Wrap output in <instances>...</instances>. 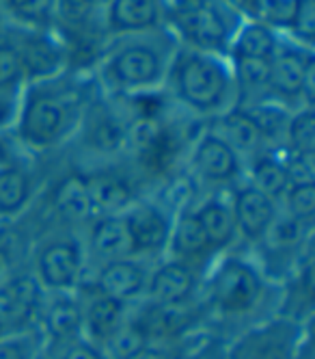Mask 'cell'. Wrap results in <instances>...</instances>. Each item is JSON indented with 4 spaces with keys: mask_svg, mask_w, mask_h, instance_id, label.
<instances>
[{
    "mask_svg": "<svg viewBox=\"0 0 315 359\" xmlns=\"http://www.w3.org/2000/svg\"><path fill=\"white\" fill-rule=\"evenodd\" d=\"M151 264L153 262L141 258H121V260L104 262L89 269V275L83 286L99 294L113 297L121 303L132 305L145 299Z\"/></svg>",
    "mask_w": 315,
    "mask_h": 359,
    "instance_id": "16",
    "label": "cell"
},
{
    "mask_svg": "<svg viewBox=\"0 0 315 359\" xmlns=\"http://www.w3.org/2000/svg\"><path fill=\"white\" fill-rule=\"evenodd\" d=\"M203 273L175 258L155 260L149 269L145 303L155 307H183L192 305L199 297Z\"/></svg>",
    "mask_w": 315,
    "mask_h": 359,
    "instance_id": "14",
    "label": "cell"
},
{
    "mask_svg": "<svg viewBox=\"0 0 315 359\" xmlns=\"http://www.w3.org/2000/svg\"><path fill=\"white\" fill-rule=\"evenodd\" d=\"M186 169L205 193H229L244 180V158L209 123H203L186 149Z\"/></svg>",
    "mask_w": 315,
    "mask_h": 359,
    "instance_id": "7",
    "label": "cell"
},
{
    "mask_svg": "<svg viewBox=\"0 0 315 359\" xmlns=\"http://www.w3.org/2000/svg\"><path fill=\"white\" fill-rule=\"evenodd\" d=\"M43 353L59 355L65 346L83 338V307L78 292H46L37 327Z\"/></svg>",
    "mask_w": 315,
    "mask_h": 359,
    "instance_id": "13",
    "label": "cell"
},
{
    "mask_svg": "<svg viewBox=\"0 0 315 359\" xmlns=\"http://www.w3.org/2000/svg\"><path fill=\"white\" fill-rule=\"evenodd\" d=\"M52 212H55V219L61 221L63 229H74V232H83L95 217L91 193L83 171L71 173L59 182V187L55 189V197H52Z\"/></svg>",
    "mask_w": 315,
    "mask_h": 359,
    "instance_id": "24",
    "label": "cell"
},
{
    "mask_svg": "<svg viewBox=\"0 0 315 359\" xmlns=\"http://www.w3.org/2000/svg\"><path fill=\"white\" fill-rule=\"evenodd\" d=\"M309 323L283 314L261 318L227 342V359H296Z\"/></svg>",
    "mask_w": 315,
    "mask_h": 359,
    "instance_id": "8",
    "label": "cell"
},
{
    "mask_svg": "<svg viewBox=\"0 0 315 359\" xmlns=\"http://www.w3.org/2000/svg\"><path fill=\"white\" fill-rule=\"evenodd\" d=\"M298 7L300 0H259L251 18L268 24V27H272L281 35H285L292 27Z\"/></svg>",
    "mask_w": 315,
    "mask_h": 359,
    "instance_id": "33",
    "label": "cell"
},
{
    "mask_svg": "<svg viewBox=\"0 0 315 359\" xmlns=\"http://www.w3.org/2000/svg\"><path fill=\"white\" fill-rule=\"evenodd\" d=\"M83 171L97 215H123L145 193L139 189V175L123 161L102 163Z\"/></svg>",
    "mask_w": 315,
    "mask_h": 359,
    "instance_id": "11",
    "label": "cell"
},
{
    "mask_svg": "<svg viewBox=\"0 0 315 359\" xmlns=\"http://www.w3.org/2000/svg\"><path fill=\"white\" fill-rule=\"evenodd\" d=\"M18 255L11 238L0 236V288H3L7 281L18 273Z\"/></svg>",
    "mask_w": 315,
    "mask_h": 359,
    "instance_id": "42",
    "label": "cell"
},
{
    "mask_svg": "<svg viewBox=\"0 0 315 359\" xmlns=\"http://www.w3.org/2000/svg\"><path fill=\"white\" fill-rule=\"evenodd\" d=\"M169 0H113L104 15L108 39L167 31Z\"/></svg>",
    "mask_w": 315,
    "mask_h": 359,
    "instance_id": "17",
    "label": "cell"
},
{
    "mask_svg": "<svg viewBox=\"0 0 315 359\" xmlns=\"http://www.w3.org/2000/svg\"><path fill=\"white\" fill-rule=\"evenodd\" d=\"M99 95L91 72L67 69L55 79L24 85L11 130L13 143L29 158L69 147L89 104Z\"/></svg>",
    "mask_w": 315,
    "mask_h": 359,
    "instance_id": "1",
    "label": "cell"
},
{
    "mask_svg": "<svg viewBox=\"0 0 315 359\" xmlns=\"http://www.w3.org/2000/svg\"><path fill=\"white\" fill-rule=\"evenodd\" d=\"M43 344L37 331H18L0 340V359H39Z\"/></svg>",
    "mask_w": 315,
    "mask_h": 359,
    "instance_id": "35",
    "label": "cell"
},
{
    "mask_svg": "<svg viewBox=\"0 0 315 359\" xmlns=\"http://www.w3.org/2000/svg\"><path fill=\"white\" fill-rule=\"evenodd\" d=\"M183 342H149L134 359H183Z\"/></svg>",
    "mask_w": 315,
    "mask_h": 359,
    "instance_id": "40",
    "label": "cell"
},
{
    "mask_svg": "<svg viewBox=\"0 0 315 359\" xmlns=\"http://www.w3.org/2000/svg\"><path fill=\"white\" fill-rule=\"evenodd\" d=\"M39 189L29 156H18L0 167V221H15L29 212L37 201Z\"/></svg>",
    "mask_w": 315,
    "mask_h": 359,
    "instance_id": "22",
    "label": "cell"
},
{
    "mask_svg": "<svg viewBox=\"0 0 315 359\" xmlns=\"http://www.w3.org/2000/svg\"><path fill=\"white\" fill-rule=\"evenodd\" d=\"M281 212L304 225H313L315 219V184H294L285 191L279 201Z\"/></svg>",
    "mask_w": 315,
    "mask_h": 359,
    "instance_id": "32",
    "label": "cell"
},
{
    "mask_svg": "<svg viewBox=\"0 0 315 359\" xmlns=\"http://www.w3.org/2000/svg\"><path fill=\"white\" fill-rule=\"evenodd\" d=\"M229 201L235 232H238V245L259 247L281 212L279 201L248 184L246 180L229 191Z\"/></svg>",
    "mask_w": 315,
    "mask_h": 359,
    "instance_id": "15",
    "label": "cell"
},
{
    "mask_svg": "<svg viewBox=\"0 0 315 359\" xmlns=\"http://www.w3.org/2000/svg\"><path fill=\"white\" fill-rule=\"evenodd\" d=\"M11 33H13V27L9 24V20L3 15V11H0V43H3Z\"/></svg>",
    "mask_w": 315,
    "mask_h": 359,
    "instance_id": "45",
    "label": "cell"
},
{
    "mask_svg": "<svg viewBox=\"0 0 315 359\" xmlns=\"http://www.w3.org/2000/svg\"><path fill=\"white\" fill-rule=\"evenodd\" d=\"M240 109L248 115V119L257 128L259 137L264 139V143L268 147L283 145L285 126H287V119H290L292 109L279 104V102H274L270 97L248 102V104H240Z\"/></svg>",
    "mask_w": 315,
    "mask_h": 359,
    "instance_id": "29",
    "label": "cell"
},
{
    "mask_svg": "<svg viewBox=\"0 0 315 359\" xmlns=\"http://www.w3.org/2000/svg\"><path fill=\"white\" fill-rule=\"evenodd\" d=\"M244 180L268 197L281 201L290 189V180L285 173L281 147H264L244 163Z\"/></svg>",
    "mask_w": 315,
    "mask_h": 359,
    "instance_id": "26",
    "label": "cell"
},
{
    "mask_svg": "<svg viewBox=\"0 0 315 359\" xmlns=\"http://www.w3.org/2000/svg\"><path fill=\"white\" fill-rule=\"evenodd\" d=\"M313 35H315V0H300V7L296 11L292 27L283 37L302 48L313 50Z\"/></svg>",
    "mask_w": 315,
    "mask_h": 359,
    "instance_id": "36",
    "label": "cell"
},
{
    "mask_svg": "<svg viewBox=\"0 0 315 359\" xmlns=\"http://www.w3.org/2000/svg\"><path fill=\"white\" fill-rule=\"evenodd\" d=\"M167 255L199 269L201 273H205V269L218 258V253L214 251L212 243H209L205 229L201 227L197 215L192 212L190 201L181 203L175 210Z\"/></svg>",
    "mask_w": 315,
    "mask_h": 359,
    "instance_id": "19",
    "label": "cell"
},
{
    "mask_svg": "<svg viewBox=\"0 0 315 359\" xmlns=\"http://www.w3.org/2000/svg\"><path fill=\"white\" fill-rule=\"evenodd\" d=\"M177 41L169 31L108 39L91 65L99 93L132 100L162 93Z\"/></svg>",
    "mask_w": 315,
    "mask_h": 359,
    "instance_id": "2",
    "label": "cell"
},
{
    "mask_svg": "<svg viewBox=\"0 0 315 359\" xmlns=\"http://www.w3.org/2000/svg\"><path fill=\"white\" fill-rule=\"evenodd\" d=\"M18 156H26V154L20 151V147L13 143L11 135H0V167L15 161Z\"/></svg>",
    "mask_w": 315,
    "mask_h": 359,
    "instance_id": "43",
    "label": "cell"
},
{
    "mask_svg": "<svg viewBox=\"0 0 315 359\" xmlns=\"http://www.w3.org/2000/svg\"><path fill=\"white\" fill-rule=\"evenodd\" d=\"M13 41L20 55L26 85L55 79V76L71 69L69 48L57 29L52 31L13 29Z\"/></svg>",
    "mask_w": 315,
    "mask_h": 359,
    "instance_id": "12",
    "label": "cell"
},
{
    "mask_svg": "<svg viewBox=\"0 0 315 359\" xmlns=\"http://www.w3.org/2000/svg\"><path fill=\"white\" fill-rule=\"evenodd\" d=\"M52 357H55V355H52ZM57 359H108V357L104 355L102 346L85 340V338H80V340L71 342L69 346H65L57 355Z\"/></svg>",
    "mask_w": 315,
    "mask_h": 359,
    "instance_id": "41",
    "label": "cell"
},
{
    "mask_svg": "<svg viewBox=\"0 0 315 359\" xmlns=\"http://www.w3.org/2000/svg\"><path fill=\"white\" fill-rule=\"evenodd\" d=\"M22 91H0V135H11Z\"/></svg>",
    "mask_w": 315,
    "mask_h": 359,
    "instance_id": "39",
    "label": "cell"
},
{
    "mask_svg": "<svg viewBox=\"0 0 315 359\" xmlns=\"http://www.w3.org/2000/svg\"><path fill=\"white\" fill-rule=\"evenodd\" d=\"M229 3L238 9L244 18H251L253 13H255V7H257V3L259 0H229Z\"/></svg>",
    "mask_w": 315,
    "mask_h": 359,
    "instance_id": "44",
    "label": "cell"
},
{
    "mask_svg": "<svg viewBox=\"0 0 315 359\" xmlns=\"http://www.w3.org/2000/svg\"><path fill=\"white\" fill-rule=\"evenodd\" d=\"M183 359H227V340L223 338H199L183 353Z\"/></svg>",
    "mask_w": 315,
    "mask_h": 359,
    "instance_id": "38",
    "label": "cell"
},
{
    "mask_svg": "<svg viewBox=\"0 0 315 359\" xmlns=\"http://www.w3.org/2000/svg\"><path fill=\"white\" fill-rule=\"evenodd\" d=\"M162 95L181 115L209 123L238 107V85L229 57L177 46Z\"/></svg>",
    "mask_w": 315,
    "mask_h": 359,
    "instance_id": "3",
    "label": "cell"
},
{
    "mask_svg": "<svg viewBox=\"0 0 315 359\" xmlns=\"http://www.w3.org/2000/svg\"><path fill=\"white\" fill-rule=\"evenodd\" d=\"M315 91V50L302 48L283 37L270 61L268 97L287 109L313 107Z\"/></svg>",
    "mask_w": 315,
    "mask_h": 359,
    "instance_id": "9",
    "label": "cell"
},
{
    "mask_svg": "<svg viewBox=\"0 0 315 359\" xmlns=\"http://www.w3.org/2000/svg\"><path fill=\"white\" fill-rule=\"evenodd\" d=\"M270 279L248 255L227 251L209 264L201 277L203 307L220 320H244L257 314L268 297Z\"/></svg>",
    "mask_w": 315,
    "mask_h": 359,
    "instance_id": "4",
    "label": "cell"
},
{
    "mask_svg": "<svg viewBox=\"0 0 315 359\" xmlns=\"http://www.w3.org/2000/svg\"><path fill=\"white\" fill-rule=\"evenodd\" d=\"M39 359H57V357H52V355H46V353H41V357Z\"/></svg>",
    "mask_w": 315,
    "mask_h": 359,
    "instance_id": "47",
    "label": "cell"
},
{
    "mask_svg": "<svg viewBox=\"0 0 315 359\" xmlns=\"http://www.w3.org/2000/svg\"><path fill=\"white\" fill-rule=\"evenodd\" d=\"M89 269L121 260V258H136L132 251V241L127 234V225L123 215H97L89 221V225L80 232Z\"/></svg>",
    "mask_w": 315,
    "mask_h": 359,
    "instance_id": "20",
    "label": "cell"
},
{
    "mask_svg": "<svg viewBox=\"0 0 315 359\" xmlns=\"http://www.w3.org/2000/svg\"><path fill=\"white\" fill-rule=\"evenodd\" d=\"M209 126H212L214 130H218L233 145V149L244 158V163H246V158H251L253 154H257L259 149L268 147L264 143V139L259 137L257 128L253 126L248 115L240 107H235V109L227 111L225 115H220L218 119L209 121Z\"/></svg>",
    "mask_w": 315,
    "mask_h": 359,
    "instance_id": "28",
    "label": "cell"
},
{
    "mask_svg": "<svg viewBox=\"0 0 315 359\" xmlns=\"http://www.w3.org/2000/svg\"><path fill=\"white\" fill-rule=\"evenodd\" d=\"M242 22L229 0H169L167 31L181 48L227 57Z\"/></svg>",
    "mask_w": 315,
    "mask_h": 359,
    "instance_id": "5",
    "label": "cell"
},
{
    "mask_svg": "<svg viewBox=\"0 0 315 359\" xmlns=\"http://www.w3.org/2000/svg\"><path fill=\"white\" fill-rule=\"evenodd\" d=\"M283 154V165L290 187L294 184H315V154L307 151H287L281 149Z\"/></svg>",
    "mask_w": 315,
    "mask_h": 359,
    "instance_id": "37",
    "label": "cell"
},
{
    "mask_svg": "<svg viewBox=\"0 0 315 359\" xmlns=\"http://www.w3.org/2000/svg\"><path fill=\"white\" fill-rule=\"evenodd\" d=\"M33 277L43 292H78L89 275V260L80 232H59L37 241L31 253Z\"/></svg>",
    "mask_w": 315,
    "mask_h": 359,
    "instance_id": "6",
    "label": "cell"
},
{
    "mask_svg": "<svg viewBox=\"0 0 315 359\" xmlns=\"http://www.w3.org/2000/svg\"><path fill=\"white\" fill-rule=\"evenodd\" d=\"M9 333H13V331L9 329V325L5 323V318L0 316V340H3L5 336H9Z\"/></svg>",
    "mask_w": 315,
    "mask_h": 359,
    "instance_id": "46",
    "label": "cell"
},
{
    "mask_svg": "<svg viewBox=\"0 0 315 359\" xmlns=\"http://www.w3.org/2000/svg\"><path fill=\"white\" fill-rule=\"evenodd\" d=\"M149 344V338L134 314H130L125 325L115 333V336L102 344V351L108 359H134L145 346Z\"/></svg>",
    "mask_w": 315,
    "mask_h": 359,
    "instance_id": "31",
    "label": "cell"
},
{
    "mask_svg": "<svg viewBox=\"0 0 315 359\" xmlns=\"http://www.w3.org/2000/svg\"><path fill=\"white\" fill-rule=\"evenodd\" d=\"M43 288L31 271H18L0 288V316L5 318L13 333L35 331L39 310L43 303Z\"/></svg>",
    "mask_w": 315,
    "mask_h": 359,
    "instance_id": "18",
    "label": "cell"
},
{
    "mask_svg": "<svg viewBox=\"0 0 315 359\" xmlns=\"http://www.w3.org/2000/svg\"><path fill=\"white\" fill-rule=\"evenodd\" d=\"M26 85L13 33L0 43V91H22Z\"/></svg>",
    "mask_w": 315,
    "mask_h": 359,
    "instance_id": "34",
    "label": "cell"
},
{
    "mask_svg": "<svg viewBox=\"0 0 315 359\" xmlns=\"http://www.w3.org/2000/svg\"><path fill=\"white\" fill-rule=\"evenodd\" d=\"M78 297L83 307V338L97 346L108 342L132 314L127 303L99 294L87 286L78 288Z\"/></svg>",
    "mask_w": 315,
    "mask_h": 359,
    "instance_id": "21",
    "label": "cell"
},
{
    "mask_svg": "<svg viewBox=\"0 0 315 359\" xmlns=\"http://www.w3.org/2000/svg\"><path fill=\"white\" fill-rule=\"evenodd\" d=\"M283 43V35L255 18H244L238 33L233 35L227 57L231 61H272Z\"/></svg>",
    "mask_w": 315,
    "mask_h": 359,
    "instance_id": "25",
    "label": "cell"
},
{
    "mask_svg": "<svg viewBox=\"0 0 315 359\" xmlns=\"http://www.w3.org/2000/svg\"><path fill=\"white\" fill-rule=\"evenodd\" d=\"M281 149L315 154V109L298 107L290 113Z\"/></svg>",
    "mask_w": 315,
    "mask_h": 359,
    "instance_id": "30",
    "label": "cell"
},
{
    "mask_svg": "<svg viewBox=\"0 0 315 359\" xmlns=\"http://www.w3.org/2000/svg\"><path fill=\"white\" fill-rule=\"evenodd\" d=\"M190 206L214 251L218 255L233 251L238 245V232H235L229 193H203L201 197L190 199Z\"/></svg>",
    "mask_w": 315,
    "mask_h": 359,
    "instance_id": "23",
    "label": "cell"
},
{
    "mask_svg": "<svg viewBox=\"0 0 315 359\" xmlns=\"http://www.w3.org/2000/svg\"><path fill=\"white\" fill-rule=\"evenodd\" d=\"M59 0H0V11L13 29L52 31L57 29Z\"/></svg>",
    "mask_w": 315,
    "mask_h": 359,
    "instance_id": "27",
    "label": "cell"
},
{
    "mask_svg": "<svg viewBox=\"0 0 315 359\" xmlns=\"http://www.w3.org/2000/svg\"><path fill=\"white\" fill-rule=\"evenodd\" d=\"M175 206L162 195H143L123 212L136 258L155 262L167 255Z\"/></svg>",
    "mask_w": 315,
    "mask_h": 359,
    "instance_id": "10",
    "label": "cell"
}]
</instances>
